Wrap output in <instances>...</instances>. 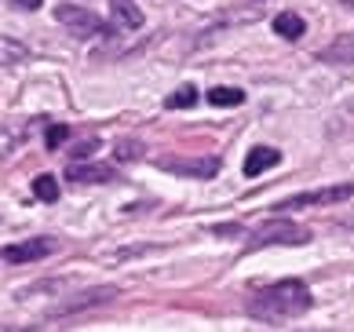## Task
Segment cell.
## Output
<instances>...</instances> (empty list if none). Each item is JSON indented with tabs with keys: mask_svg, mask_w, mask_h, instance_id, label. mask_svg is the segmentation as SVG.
<instances>
[{
	"mask_svg": "<svg viewBox=\"0 0 354 332\" xmlns=\"http://www.w3.org/2000/svg\"><path fill=\"white\" fill-rule=\"evenodd\" d=\"M354 197V183H344V187H325V190H310V194H296L281 201V212H296V208H314V205H336V201H347Z\"/></svg>",
	"mask_w": 354,
	"mask_h": 332,
	"instance_id": "obj_5",
	"label": "cell"
},
{
	"mask_svg": "<svg viewBox=\"0 0 354 332\" xmlns=\"http://www.w3.org/2000/svg\"><path fill=\"white\" fill-rule=\"evenodd\" d=\"M11 4H15V8H22V11H37V8L44 4V0H11Z\"/></svg>",
	"mask_w": 354,
	"mask_h": 332,
	"instance_id": "obj_19",
	"label": "cell"
},
{
	"mask_svg": "<svg viewBox=\"0 0 354 332\" xmlns=\"http://www.w3.org/2000/svg\"><path fill=\"white\" fill-rule=\"evenodd\" d=\"M91 154H95V142H77L73 146V150H70V157H73V161H84V157H91Z\"/></svg>",
	"mask_w": 354,
	"mask_h": 332,
	"instance_id": "obj_18",
	"label": "cell"
},
{
	"mask_svg": "<svg viewBox=\"0 0 354 332\" xmlns=\"http://www.w3.org/2000/svg\"><path fill=\"white\" fill-rule=\"evenodd\" d=\"M110 11H113V22L124 26V30H139L142 26V11L132 0H110Z\"/></svg>",
	"mask_w": 354,
	"mask_h": 332,
	"instance_id": "obj_11",
	"label": "cell"
},
{
	"mask_svg": "<svg viewBox=\"0 0 354 332\" xmlns=\"http://www.w3.org/2000/svg\"><path fill=\"white\" fill-rule=\"evenodd\" d=\"M252 4H267V0H252Z\"/></svg>",
	"mask_w": 354,
	"mask_h": 332,
	"instance_id": "obj_21",
	"label": "cell"
},
{
	"mask_svg": "<svg viewBox=\"0 0 354 332\" xmlns=\"http://www.w3.org/2000/svg\"><path fill=\"white\" fill-rule=\"evenodd\" d=\"M33 194L41 197V201H59V183H55V176H37V179H33Z\"/></svg>",
	"mask_w": 354,
	"mask_h": 332,
	"instance_id": "obj_15",
	"label": "cell"
},
{
	"mask_svg": "<svg viewBox=\"0 0 354 332\" xmlns=\"http://www.w3.org/2000/svg\"><path fill=\"white\" fill-rule=\"evenodd\" d=\"M11 55H15V59H22V55H26V51H22L19 44H15V48H11V41H4V59L11 62Z\"/></svg>",
	"mask_w": 354,
	"mask_h": 332,
	"instance_id": "obj_20",
	"label": "cell"
},
{
	"mask_svg": "<svg viewBox=\"0 0 354 332\" xmlns=\"http://www.w3.org/2000/svg\"><path fill=\"white\" fill-rule=\"evenodd\" d=\"M117 296V288H88V292H81L77 299H70V303H62V307L55 311L59 317L62 314H77V311H88V307H99V303H110Z\"/></svg>",
	"mask_w": 354,
	"mask_h": 332,
	"instance_id": "obj_8",
	"label": "cell"
},
{
	"mask_svg": "<svg viewBox=\"0 0 354 332\" xmlns=\"http://www.w3.org/2000/svg\"><path fill=\"white\" fill-rule=\"evenodd\" d=\"M208 102H212V106H241L245 102V91L241 88H227V84H216L212 91H208Z\"/></svg>",
	"mask_w": 354,
	"mask_h": 332,
	"instance_id": "obj_14",
	"label": "cell"
},
{
	"mask_svg": "<svg viewBox=\"0 0 354 332\" xmlns=\"http://www.w3.org/2000/svg\"><path fill=\"white\" fill-rule=\"evenodd\" d=\"M278 161H281V154L274 150V146H252L248 157H245V165H241V172H245V179H256V176H263L267 168H274Z\"/></svg>",
	"mask_w": 354,
	"mask_h": 332,
	"instance_id": "obj_7",
	"label": "cell"
},
{
	"mask_svg": "<svg viewBox=\"0 0 354 332\" xmlns=\"http://www.w3.org/2000/svg\"><path fill=\"white\" fill-rule=\"evenodd\" d=\"M66 176L77 183H113V172L106 165H81V161H70Z\"/></svg>",
	"mask_w": 354,
	"mask_h": 332,
	"instance_id": "obj_10",
	"label": "cell"
},
{
	"mask_svg": "<svg viewBox=\"0 0 354 332\" xmlns=\"http://www.w3.org/2000/svg\"><path fill=\"white\" fill-rule=\"evenodd\" d=\"M274 33L285 37V41H299V37L307 33V26H304V19H299L296 11H281V15L274 19Z\"/></svg>",
	"mask_w": 354,
	"mask_h": 332,
	"instance_id": "obj_12",
	"label": "cell"
},
{
	"mask_svg": "<svg viewBox=\"0 0 354 332\" xmlns=\"http://www.w3.org/2000/svg\"><path fill=\"white\" fill-rule=\"evenodd\" d=\"M157 168L183 179H212L219 172V157H157Z\"/></svg>",
	"mask_w": 354,
	"mask_h": 332,
	"instance_id": "obj_4",
	"label": "cell"
},
{
	"mask_svg": "<svg viewBox=\"0 0 354 332\" xmlns=\"http://www.w3.org/2000/svg\"><path fill=\"white\" fill-rule=\"evenodd\" d=\"M310 241V230L307 227H296V223L288 219H274L267 227H259L252 234V241L248 248H263V245H307Z\"/></svg>",
	"mask_w": 354,
	"mask_h": 332,
	"instance_id": "obj_3",
	"label": "cell"
},
{
	"mask_svg": "<svg viewBox=\"0 0 354 332\" xmlns=\"http://www.w3.org/2000/svg\"><path fill=\"white\" fill-rule=\"evenodd\" d=\"M198 88H194V84H183V88H176L172 91V95H168L165 99V106H168V110H190V106H198Z\"/></svg>",
	"mask_w": 354,
	"mask_h": 332,
	"instance_id": "obj_13",
	"label": "cell"
},
{
	"mask_svg": "<svg viewBox=\"0 0 354 332\" xmlns=\"http://www.w3.org/2000/svg\"><path fill=\"white\" fill-rule=\"evenodd\" d=\"M51 252H55V241H51V237H26V241L8 245V248H4V263L19 267V263L44 259V256H51Z\"/></svg>",
	"mask_w": 354,
	"mask_h": 332,
	"instance_id": "obj_6",
	"label": "cell"
},
{
	"mask_svg": "<svg viewBox=\"0 0 354 332\" xmlns=\"http://www.w3.org/2000/svg\"><path fill=\"white\" fill-rule=\"evenodd\" d=\"M66 139H70V128H66V124H51L44 142H48V150H59V146L66 142Z\"/></svg>",
	"mask_w": 354,
	"mask_h": 332,
	"instance_id": "obj_17",
	"label": "cell"
},
{
	"mask_svg": "<svg viewBox=\"0 0 354 332\" xmlns=\"http://www.w3.org/2000/svg\"><path fill=\"white\" fill-rule=\"evenodd\" d=\"M139 154H142V146L139 142H128V139H121V142H117V150H113L117 161H136Z\"/></svg>",
	"mask_w": 354,
	"mask_h": 332,
	"instance_id": "obj_16",
	"label": "cell"
},
{
	"mask_svg": "<svg viewBox=\"0 0 354 332\" xmlns=\"http://www.w3.org/2000/svg\"><path fill=\"white\" fill-rule=\"evenodd\" d=\"M310 288L304 282H278L259 288L252 299H248V314L259 317V322H288V317H299L310 311Z\"/></svg>",
	"mask_w": 354,
	"mask_h": 332,
	"instance_id": "obj_1",
	"label": "cell"
},
{
	"mask_svg": "<svg viewBox=\"0 0 354 332\" xmlns=\"http://www.w3.org/2000/svg\"><path fill=\"white\" fill-rule=\"evenodd\" d=\"M322 62H333V66H354V33H339L336 41L322 51Z\"/></svg>",
	"mask_w": 354,
	"mask_h": 332,
	"instance_id": "obj_9",
	"label": "cell"
},
{
	"mask_svg": "<svg viewBox=\"0 0 354 332\" xmlns=\"http://www.w3.org/2000/svg\"><path fill=\"white\" fill-rule=\"evenodd\" d=\"M55 19L66 26L73 37H99V33H102V37H113V33H117V26L102 22L95 11L77 8V4H59V8H55Z\"/></svg>",
	"mask_w": 354,
	"mask_h": 332,
	"instance_id": "obj_2",
	"label": "cell"
}]
</instances>
